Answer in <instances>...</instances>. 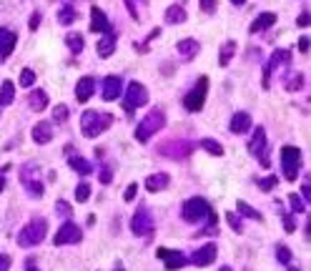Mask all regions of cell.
<instances>
[{"instance_id":"28","label":"cell","mask_w":311,"mask_h":271,"mask_svg":"<svg viewBox=\"0 0 311 271\" xmlns=\"http://www.w3.org/2000/svg\"><path fill=\"white\" fill-rule=\"evenodd\" d=\"M13 101H15V86L10 81H5L0 86V106H10Z\"/></svg>"},{"instance_id":"5","label":"cell","mask_w":311,"mask_h":271,"mask_svg":"<svg viewBox=\"0 0 311 271\" xmlns=\"http://www.w3.org/2000/svg\"><path fill=\"white\" fill-rule=\"evenodd\" d=\"M206 93H208V78H206V75H201V78L196 81V86H193V88L183 96V106H186V110H188V113L201 110L204 103H206Z\"/></svg>"},{"instance_id":"19","label":"cell","mask_w":311,"mask_h":271,"mask_svg":"<svg viewBox=\"0 0 311 271\" xmlns=\"http://www.w3.org/2000/svg\"><path fill=\"white\" fill-rule=\"evenodd\" d=\"M30 136H33V141H35L38 146H46V143H51V138H53V126H51L48 121H41V123L33 126Z\"/></svg>"},{"instance_id":"48","label":"cell","mask_w":311,"mask_h":271,"mask_svg":"<svg viewBox=\"0 0 311 271\" xmlns=\"http://www.w3.org/2000/svg\"><path fill=\"white\" fill-rule=\"evenodd\" d=\"M299 53H304V55L309 53V38H306V35L299 38Z\"/></svg>"},{"instance_id":"4","label":"cell","mask_w":311,"mask_h":271,"mask_svg":"<svg viewBox=\"0 0 311 271\" xmlns=\"http://www.w3.org/2000/svg\"><path fill=\"white\" fill-rule=\"evenodd\" d=\"M46 236H48V221H46V218H33V221H28V223L20 228L18 244H20L23 249H30V246H38Z\"/></svg>"},{"instance_id":"6","label":"cell","mask_w":311,"mask_h":271,"mask_svg":"<svg viewBox=\"0 0 311 271\" xmlns=\"http://www.w3.org/2000/svg\"><path fill=\"white\" fill-rule=\"evenodd\" d=\"M299 166H301V151L296 146H284L281 148V171L286 181L299 178Z\"/></svg>"},{"instance_id":"23","label":"cell","mask_w":311,"mask_h":271,"mask_svg":"<svg viewBox=\"0 0 311 271\" xmlns=\"http://www.w3.org/2000/svg\"><path fill=\"white\" fill-rule=\"evenodd\" d=\"M274 23H276V13H261V15L251 23V28H249V30L256 35V33H261V30H268Z\"/></svg>"},{"instance_id":"24","label":"cell","mask_w":311,"mask_h":271,"mask_svg":"<svg viewBox=\"0 0 311 271\" xmlns=\"http://www.w3.org/2000/svg\"><path fill=\"white\" fill-rule=\"evenodd\" d=\"M28 103H30V108H33L35 113H41V110H46V106H48V93H46L43 88H35V91L30 93Z\"/></svg>"},{"instance_id":"42","label":"cell","mask_w":311,"mask_h":271,"mask_svg":"<svg viewBox=\"0 0 311 271\" xmlns=\"http://www.w3.org/2000/svg\"><path fill=\"white\" fill-rule=\"evenodd\" d=\"M284 228H286V234H294V231H296V218H294V214H284Z\"/></svg>"},{"instance_id":"46","label":"cell","mask_w":311,"mask_h":271,"mask_svg":"<svg viewBox=\"0 0 311 271\" xmlns=\"http://www.w3.org/2000/svg\"><path fill=\"white\" fill-rule=\"evenodd\" d=\"M10 264H13V259H10L8 254H0V271H8Z\"/></svg>"},{"instance_id":"44","label":"cell","mask_w":311,"mask_h":271,"mask_svg":"<svg viewBox=\"0 0 311 271\" xmlns=\"http://www.w3.org/2000/svg\"><path fill=\"white\" fill-rule=\"evenodd\" d=\"M136 193H138V183H128V188H126V193H123V199L131 204V201L136 199Z\"/></svg>"},{"instance_id":"27","label":"cell","mask_w":311,"mask_h":271,"mask_svg":"<svg viewBox=\"0 0 311 271\" xmlns=\"http://www.w3.org/2000/svg\"><path fill=\"white\" fill-rule=\"evenodd\" d=\"M291 63V51H274L268 60V70H276L279 65H289Z\"/></svg>"},{"instance_id":"43","label":"cell","mask_w":311,"mask_h":271,"mask_svg":"<svg viewBox=\"0 0 311 271\" xmlns=\"http://www.w3.org/2000/svg\"><path fill=\"white\" fill-rule=\"evenodd\" d=\"M276 181H279L276 176H268V178H261V181H259V188H261V191H271V188H274V186H276Z\"/></svg>"},{"instance_id":"55","label":"cell","mask_w":311,"mask_h":271,"mask_svg":"<svg viewBox=\"0 0 311 271\" xmlns=\"http://www.w3.org/2000/svg\"><path fill=\"white\" fill-rule=\"evenodd\" d=\"M25 271H38V266L33 264V259H28V264H25Z\"/></svg>"},{"instance_id":"58","label":"cell","mask_w":311,"mask_h":271,"mask_svg":"<svg viewBox=\"0 0 311 271\" xmlns=\"http://www.w3.org/2000/svg\"><path fill=\"white\" fill-rule=\"evenodd\" d=\"M115 271H123V266H121V264H118V269H115Z\"/></svg>"},{"instance_id":"32","label":"cell","mask_w":311,"mask_h":271,"mask_svg":"<svg viewBox=\"0 0 311 271\" xmlns=\"http://www.w3.org/2000/svg\"><path fill=\"white\" fill-rule=\"evenodd\" d=\"M236 209H239V214H241V216H246V218H256V221H263V216H261V214H259V211H256L254 206H249L246 201H239V204H236Z\"/></svg>"},{"instance_id":"26","label":"cell","mask_w":311,"mask_h":271,"mask_svg":"<svg viewBox=\"0 0 311 271\" xmlns=\"http://www.w3.org/2000/svg\"><path fill=\"white\" fill-rule=\"evenodd\" d=\"M186 10H183V5H171L168 10H166V23H171V25H181V23H186Z\"/></svg>"},{"instance_id":"31","label":"cell","mask_w":311,"mask_h":271,"mask_svg":"<svg viewBox=\"0 0 311 271\" xmlns=\"http://www.w3.org/2000/svg\"><path fill=\"white\" fill-rule=\"evenodd\" d=\"M201 148H204V151H208L211 156H216V159H218V156H223V146H221L218 141H213V138H204V141H201Z\"/></svg>"},{"instance_id":"12","label":"cell","mask_w":311,"mask_h":271,"mask_svg":"<svg viewBox=\"0 0 311 271\" xmlns=\"http://www.w3.org/2000/svg\"><path fill=\"white\" fill-rule=\"evenodd\" d=\"M123 91V78L121 75H105V81H103V101H115L121 96Z\"/></svg>"},{"instance_id":"56","label":"cell","mask_w":311,"mask_h":271,"mask_svg":"<svg viewBox=\"0 0 311 271\" xmlns=\"http://www.w3.org/2000/svg\"><path fill=\"white\" fill-rule=\"evenodd\" d=\"M231 3H233V5H244V3H246V0H231Z\"/></svg>"},{"instance_id":"7","label":"cell","mask_w":311,"mask_h":271,"mask_svg":"<svg viewBox=\"0 0 311 271\" xmlns=\"http://www.w3.org/2000/svg\"><path fill=\"white\" fill-rule=\"evenodd\" d=\"M146 103H148V88L143 83H138V81H131L128 88H126V98H123L126 113H133L136 108H141Z\"/></svg>"},{"instance_id":"30","label":"cell","mask_w":311,"mask_h":271,"mask_svg":"<svg viewBox=\"0 0 311 271\" xmlns=\"http://www.w3.org/2000/svg\"><path fill=\"white\" fill-rule=\"evenodd\" d=\"M233 53H236V41H228V43H223V48H221V55H218V63H221V65H228V63H231V58H233Z\"/></svg>"},{"instance_id":"36","label":"cell","mask_w":311,"mask_h":271,"mask_svg":"<svg viewBox=\"0 0 311 271\" xmlns=\"http://www.w3.org/2000/svg\"><path fill=\"white\" fill-rule=\"evenodd\" d=\"M78 15H75V10L70 8V5H65V8H60V15H58V20L63 23V25H70L73 20H75Z\"/></svg>"},{"instance_id":"8","label":"cell","mask_w":311,"mask_h":271,"mask_svg":"<svg viewBox=\"0 0 311 271\" xmlns=\"http://www.w3.org/2000/svg\"><path fill=\"white\" fill-rule=\"evenodd\" d=\"M153 228H156L153 216L148 214L146 206H141V209L133 214V218H131V231H133L136 236H151V234H153Z\"/></svg>"},{"instance_id":"45","label":"cell","mask_w":311,"mask_h":271,"mask_svg":"<svg viewBox=\"0 0 311 271\" xmlns=\"http://www.w3.org/2000/svg\"><path fill=\"white\" fill-rule=\"evenodd\" d=\"M98 178H101V183H110V181H113V171H110V166H103Z\"/></svg>"},{"instance_id":"9","label":"cell","mask_w":311,"mask_h":271,"mask_svg":"<svg viewBox=\"0 0 311 271\" xmlns=\"http://www.w3.org/2000/svg\"><path fill=\"white\" fill-rule=\"evenodd\" d=\"M83 239V231H81V226L78 223H73V221H65L58 231H55V236H53V244L55 246H68V244H78Z\"/></svg>"},{"instance_id":"11","label":"cell","mask_w":311,"mask_h":271,"mask_svg":"<svg viewBox=\"0 0 311 271\" xmlns=\"http://www.w3.org/2000/svg\"><path fill=\"white\" fill-rule=\"evenodd\" d=\"M158 259L163 261V266L168 271H176V269H183L188 264L186 254L183 251H171V249H158Z\"/></svg>"},{"instance_id":"39","label":"cell","mask_w":311,"mask_h":271,"mask_svg":"<svg viewBox=\"0 0 311 271\" xmlns=\"http://www.w3.org/2000/svg\"><path fill=\"white\" fill-rule=\"evenodd\" d=\"M276 259L281 261V264H291V249L289 246H276Z\"/></svg>"},{"instance_id":"15","label":"cell","mask_w":311,"mask_h":271,"mask_svg":"<svg viewBox=\"0 0 311 271\" xmlns=\"http://www.w3.org/2000/svg\"><path fill=\"white\" fill-rule=\"evenodd\" d=\"M93 91H96V78H93V75H83V78L75 83V98H78V103H86L93 96Z\"/></svg>"},{"instance_id":"16","label":"cell","mask_w":311,"mask_h":271,"mask_svg":"<svg viewBox=\"0 0 311 271\" xmlns=\"http://www.w3.org/2000/svg\"><path fill=\"white\" fill-rule=\"evenodd\" d=\"M115 43H118V35H115V30H108V33H103V38L98 41V55L101 58H110L113 55V51H115Z\"/></svg>"},{"instance_id":"22","label":"cell","mask_w":311,"mask_h":271,"mask_svg":"<svg viewBox=\"0 0 311 271\" xmlns=\"http://www.w3.org/2000/svg\"><path fill=\"white\" fill-rule=\"evenodd\" d=\"M176 51H178L183 58H188V60H191L193 55H196V53L201 51V46H199L196 41H193V38H183V41H178V43H176Z\"/></svg>"},{"instance_id":"10","label":"cell","mask_w":311,"mask_h":271,"mask_svg":"<svg viewBox=\"0 0 311 271\" xmlns=\"http://www.w3.org/2000/svg\"><path fill=\"white\" fill-rule=\"evenodd\" d=\"M166 159H186L191 156V151H193V143L191 141H168L158 148Z\"/></svg>"},{"instance_id":"21","label":"cell","mask_w":311,"mask_h":271,"mask_svg":"<svg viewBox=\"0 0 311 271\" xmlns=\"http://www.w3.org/2000/svg\"><path fill=\"white\" fill-rule=\"evenodd\" d=\"M168 183H171V176L168 173H153V176H148L146 178V188L151 191V193H156V191H163V188H168Z\"/></svg>"},{"instance_id":"13","label":"cell","mask_w":311,"mask_h":271,"mask_svg":"<svg viewBox=\"0 0 311 271\" xmlns=\"http://www.w3.org/2000/svg\"><path fill=\"white\" fill-rule=\"evenodd\" d=\"M15 43H18V35H15L10 28H0V63H3V60L13 53Z\"/></svg>"},{"instance_id":"2","label":"cell","mask_w":311,"mask_h":271,"mask_svg":"<svg viewBox=\"0 0 311 271\" xmlns=\"http://www.w3.org/2000/svg\"><path fill=\"white\" fill-rule=\"evenodd\" d=\"M113 123V115L110 113H101V110H86L81 115V131L86 138H96L103 131H108Z\"/></svg>"},{"instance_id":"33","label":"cell","mask_w":311,"mask_h":271,"mask_svg":"<svg viewBox=\"0 0 311 271\" xmlns=\"http://www.w3.org/2000/svg\"><path fill=\"white\" fill-rule=\"evenodd\" d=\"M33 83H35V70L33 68H23L20 70V86L23 88H33Z\"/></svg>"},{"instance_id":"50","label":"cell","mask_w":311,"mask_h":271,"mask_svg":"<svg viewBox=\"0 0 311 271\" xmlns=\"http://www.w3.org/2000/svg\"><path fill=\"white\" fill-rule=\"evenodd\" d=\"M296 25H299V28H306V25H309V13H306V10L296 18Z\"/></svg>"},{"instance_id":"20","label":"cell","mask_w":311,"mask_h":271,"mask_svg":"<svg viewBox=\"0 0 311 271\" xmlns=\"http://www.w3.org/2000/svg\"><path fill=\"white\" fill-rule=\"evenodd\" d=\"M251 128V115L246 110H239V113H233V118L228 123V131L231 133H246Z\"/></svg>"},{"instance_id":"40","label":"cell","mask_w":311,"mask_h":271,"mask_svg":"<svg viewBox=\"0 0 311 271\" xmlns=\"http://www.w3.org/2000/svg\"><path fill=\"white\" fill-rule=\"evenodd\" d=\"M55 214H60L63 218H68V216H73V209H70L68 201H55Z\"/></svg>"},{"instance_id":"57","label":"cell","mask_w":311,"mask_h":271,"mask_svg":"<svg viewBox=\"0 0 311 271\" xmlns=\"http://www.w3.org/2000/svg\"><path fill=\"white\" fill-rule=\"evenodd\" d=\"M218 271H231V269H228V266H221V269H218Z\"/></svg>"},{"instance_id":"35","label":"cell","mask_w":311,"mask_h":271,"mask_svg":"<svg viewBox=\"0 0 311 271\" xmlns=\"http://www.w3.org/2000/svg\"><path fill=\"white\" fill-rule=\"evenodd\" d=\"M53 121H55V123H65V121H68V106H65V103H60V106L53 108Z\"/></svg>"},{"instance_id":"41","label":"cell","mask_w":311,"mask_h":271,"mask_svg":"<svg viewBox=\"0 0 311 271\" xmlns=\"http://www.w3.org/2000/svg\"><path fill=\"white\" fill-rule=\"evenodd\" d=\"M289 204H291V209H294L296 214L306 209V206H304V201H301V196H296V193H289Z\"/></svg>"},{"instance_id":"3","label":"cell","mask_w":311,"mask_h":271,"mask_svg":"<svg viewBox=\"0 0 311 271\" xmlns=\"http://www.w3.org/2000/svg\"><path fill=\"white\" fill-rule=\"evenodd\" d=\"M163 126H166L163 110H161V108L148 110V115H143V121L136 126V141H138V143H148V138L156 136L158 131H163Z\"/></svg>"},{"instance_id":"17","label":"cell","mask_w":311,"mask_h":271,"mask_svg":"<svg viewBox=\"0 0 311 271\" xmlns=\"http://www.w3.org/2000/svg\"><path fill=\"white\" fill-rule=\"evenodd\" d=\"M249 153L251 156H259V159L266 153V131H263V126H256V133L249 141Z\"/></svg>"},{"instance_id":"54","label":"cell","mask_w":311,"mask_h":271,"mask_svg":"<svg viewBox=\"0 0 311 271\" xmlns=\"http://www.w3.org/2000/svg\"><path fill=\"white\" fill-rule=\"evenodd\" d=\"M126 5H128L131 15H133V18H138V13H136V5H133V0H126Z\"/></svg>"},{"instance_id":"59","label":"cell","mask_w":311,"mask_h":271,"mask_svg":"<svg viewBox=\"0 0 311 271\" xmlns=\"http://www.w3.org/2000/svg\"><path fill=\"white\" fill-rule=\"evenodd\" d=\"M289 271H299V269H289Z\"/></svg>"},{"instance_id":"37","label":"cell","mask_w":311,"mask_h":271,"mask_svg":"<svg viewBox=\"0 0 311 271\" xmlns=\"http://www.w3.org/2000/svg\"><path fill=\"white\" fill-rule=\"evenodd\" d=\"M304 86V75L301 73H291V78L286 81V91H299Z\"/></svg>"},{"instance_id":"38","label":"cell","mask_w":311,"mask_h":271,"mask_svg":"<svg viewBox=\"0 0 311 271\" xmlns=\"http://www.w3.org/2000/svg\"><path fill=\"white\" fill-rule=\"evenodd\" d=\"M226 221H228V226H231L233 231H244V226H241V216H239V214L228 211V214H226Z\"/></svg>"},{"instance_id":"34","label":"cell","mask_w":311,"mask_h":271,"mask_svg":"<svg viewBox=\"0 0 311 271\" xmlns=\"http://www.w3.org/2000/svg\"><path fill=\"white\" fill-rule=\"evenodd\" d=\"M91 199V186L88 183H78V188H75V201L78 204H86Z\"/></svg>"},{"instance_id":"51","label":"cell","mask_w":311,"mask_h":271,"mask_svg":"<svg viewBox=\"0 0 311 271\" xmlns=\"http://www.w3.org/2000/svg\"><path fill=\"white\" fill-rule=\"evenodd\" d=\"M301 196H304V201H311V191H309V183H304V186H301Z\"/></svg>"},{"instance_id":"52","label":"cell","mask_w":311,"mask_h":271,"mask_svg":"<svg viewBox=\"0 0 311 271\" xmlns=\"http://www.w3.org/2000/svg\"><path fill=\"white\" fill-rule=\"evenodd\" d=\"M10 166H3V168H0V191H3L5 188V171H8Z\"/></svg>"},{"instance_id":"25","label":"cell","mask_w":311,"mask_h":271,"mask_svg":"<svg viewBox=\"0 0 311 271\" xmlns=\"http://www.w3.org/2000/svg\"><path fill=\"white\" fill-rule=\"evenodd\" d=\"M68 166H70L73 171H78L81 176H91V173H93V163H88V161L81 159V156H68Z\"/></svg>"},{"instance_id":"1","label":"cell","mask_w":311,"mask_h":271,"mask_svg":"<svg viewBox=\"0 0 311 271\" xmlns=\"http://www.w3.org/2000/svg\"><path fill=\"white\" fill-rule=\"evenodd\" d=\"M181 218L186 221V223H208V228H216L218 226V216L213 214V209H211V204L206 201V199H201V196H196V199H188L186 204H183V209H181Z\"/></svg>"},{"instance_id":"49","label":"cell","mask_w":311,"mask_h":271,"mask_svg":"<svg viewBox=\"0 0 311 271\" xmlns=\"http://www.w3.org/2000/svg\"><path fill=\"white\" fill-rule=\"evenodd\" d=\"M38 25H41V13H33V15H30V23H28V28H30V30H35Z\"/></svg>"},{"instance_id":"47","label":"cell","mask_w":311,"mask_h":271,"mask_svg":"<svg viewBox=\"0 0 311 271\" xmlns=\"http://www.w3.org/2000/svg\"><path fill=\"white\" fill-rule=\"evenodd\" d=\"M199 3H201L204 13H213V8H216V0H199Z\"/></svg>"},{"instance_id":"29","label":"cell","mask_w":311,"mask_h":271,"mask_svg":"<svg viewBox=\"0 0 311 271\" xmlns=\"http://www.w3.org/2000/svg\"><path fill=\"white\" fill-rule=\"evenodd\" d=\"M65 46H68V48L78 55V53L83 51V46H86V43H83V35H78V33H68V35H65Z\"/></svg>"},{"instance_id":"53","label":"cell","mask_w":311,"mask_h":271,"mask_svg":"<svg viewBox=\"0 0 311 271\" xmlns=\"http://www.w3.org/2000/svg\"><path fill=\"white\" fill-rule=\"evenodd\" d=\"M158 35H161V28H153V30L148 33V43H151V41H156Z\"/></svg>"},{"instance_id":"18","label":"cell","mask_w":311,"mask_h":271,"mask_svg":"<svg viewBox=\"0 0 311 271\" xmlns=\"http://www.w3.org/2000/svg\"><path fill=\"white\" fill-rule=\"evenodd\" d=\"M91 30H93V33H108V30H113L108 15H105L101 8H96V5L91 8Z\"/></svg>"},{"instance_id":"14","label":"cell","mask_w":311,"mask_h":271,"mask_svg":"<svg viewBox=\"0 0 311 271\" xmlns=\"http://www.w3.org/2000/svg\"><path fill=\"white\" fill-rule=\"evenodd\" d=\"M216 254H218L216 244H204L196 254L191 256V264H196V266H208V264L216 261Z\"/></svg>"}]
</instances>
